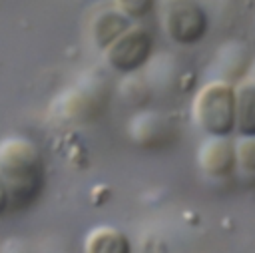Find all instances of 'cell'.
<instances>
[{"label":"cell","mask_w":255,"mask_h":253,"mask_svg":"<svg viewBox=\"0 0 255 253\" xmlns=\"http://www.w3.org/2000/svg\"><path fill=\"white\" fill-rule=\"evenodd\" d=\"M235 90V131L239 135H255V84L251 80H243Z\"/></svg>","instance_id":"52a82bcc"},{"label":"cell","mask_w":255,"mask_h":253,"mask_svg":"<svg viewBox=\"0 0 255 253\" xmlns=\"http://www.w3.org/2000/svg\"><path fill=\"white\" fill-rule=\"evenodd\" d=\"M247 80H251L253 84H255V62H253V66H251V74H249V78Z\"/></svg>","instance_id":"7c38bea8"},{"label":"cell","mask_w":255,"mask_h":253,"mask_svg":"<svg viewBox=\"0 0 255 253\" xmlns=\"http://www.w3.org/2000/svg\"><path fill=\"white\" fill-rule=\"evenodd\" d=\"M8 209H10V193H8V185L4 177L0 175V215H4Z\"/></svg>","instance_id":"8fae6325"},{"label":"cell","mask_w":255,"mask_h":253,"mask_svg":"<svg viewBox=\"0 0 255 253\" xmlns=\"http://www.w3.org/2000/svg\"><path fill=\"white\" fill-rule=\"evenodd\" d=\"M131 243L116 227H96L86 237V251L90 253H129Z\"/></svg>","instance_id":"ba28073f"},{"label":"cell","mask_w":255,"mask_h":253,"mask_svg":"<svg viewBox=\"0 0 255 253\" xmlns=\"http://www.w3.org/2000/svg\"><path fill=\"white\" fill-rule=\"evenodd\" d=\"M237 173L247 181H255V135H239L235 139Z\"/></svg>","instance_id":"9c48e42d"},{"label":"cell","mask_w":255,"mask_h":253,"mask_svg":"<svg viewBox=\"0 0 255 253\" xmlns=\"http://www.w3.org/2000/svg\"><path fill=\"white\" fill-rule=\"evenodd\" d=\"M129 28V18L124 16L118 8L112 10H104L100 12L94 20H92V40L96 42L98 48H106L110 46L122 32H126Z\"/></svg>","instance_id":"8992f818"},{"label":"cell","mask_w":255,"mask_h":253,"mask_svg":"<svg viewBox=\"0 0 255 253\" xmlns=\"http://www.w3.org/2000/svg\"><path fill=\"white\" fill-rule=\"evenodd\" d=\"M237 90L223 80L207 82L193 98V120L207 135H231L235 131Z\"/></svg>","instance_id":"7a4b0ae2"},{"label":"cell","mask_w":255,"mask_h":253,"mask_svg":"<svg viewBox=\"0 0 255 253\" xmlns=\"http://www.w3.org/2000/svg\"><path fill=\"white\" fill-rule=\"evenodd\" d=\"M114 6L129 20H141L153 10L155 0H114Z\"/></svg>","instance_id":"30bf717a"},{"label":"cell","mask_w":255,"mask_h":253,"mask_svg":"<svg viewBox=\"0 0 255 253\" xmlns=\"http://www.w3.org/2000/svg\"><path fill=\"white\" fill-rule=\"evenodd\" d=\"M207 14L193 0H167L163 6L165 34L181 46H193L207 34Z\"/></svg>","instance_id":"277c9868"},{"label":"cell","mask_w":255,"mask_h":253,"mask_svg":"<svg viewBox=\"0 0 255 253\" xmlns=\"http://www.w3.org/2000/svg\"><path fill=\"white\" fill-rule=\"evenodd\" d=\"M197 165L213 179L233 175L237 171L235 141H231L229 135H209L197 147Z\"/></svg>","instance_id":"5b68a950"},{"label":"cell","mask_w":255,"mask_h":253,"mask_svg":"<svg viewBox=\"0 0 255 253\" xmlns=\"http://www.w3.org/2000/svg\"><path fill=\"white\" fill-rule=\"evenodd\" d=\"M0 175L8 185L10 207H30L42 195L46 181L40 147L26 137H8L0 141Z\"/></svg>","instance_id":"6da1fadb"},{"label":"cell","mask_w":255,"mask_h":253,"mask_svg":"<svg viewBox=\"0 0 255 253\" xmlns=\"http://www.w3.org/2000/svg\"><path fill=\"white\" fill-rule=\"evenodd\" d=\"M153 52V36L141 26H129L110 46L104 48L108 66L120 74L137 72L147 64Z\"/></svg>","instance_id":"3957f363"}]
</instances>
